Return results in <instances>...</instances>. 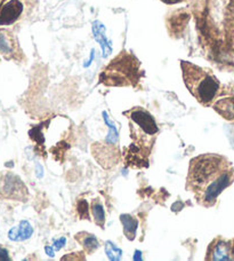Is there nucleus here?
Returning a JSON list of instances; mask_svg holds the SVG:
<instances>
[{
    "mask_svg": "<svg viewBox=\"0 0 234 261\" xmlns=\"http://www.w3.org/2000/svg\"><path fill=\"white\" fill-rule=\"evenodd\" d=\"M93 35L98 44L101 45L103 57L107 58L112 53V45L105 36V27L100 21H95L93 23Z\"/></svg>",
    "mask_w": 234,
    "mask_h": 261,
    "instance_id": "obj_7",
    "label": "nucleus"
},
{
    "mask_svg": "<svg viewBox=\"0 0 234 261\" xmlns=\"http://www.w3.org/2000/svg\"><path fill=\"white\" fill-rule=\"evenodd\" d=\"M91 210H92L94 221H95L96 225L100 226L101 228H104L105 211H104V207H103V204L101 203V200L100 199L93 200L91 204Z\"/></svg>",
    "mask_w": 234,
    "mask_h": 261,
    "instance_id": "obj_11",
    "label": "nucleus"
},
{
    "mask_svg": "<svg viewBox=\"0 0 234 261\" xmlns=\"http://www.w3.org/2000/svg\"><path fill=\"white\" fill-rule=\"evenodd\" d=\"M207 255H208L207 259L209 260H216V261L234 260L233 242L225 241L222 239L215 240L209 246Z\"/></svg>",
    "mask_w": 234,
    "mask_h": 261,
    "instance_id": "obj_5",
    "label": "nucleus"
},
{
    "mask_svg": "<svg viewBox=\"0 0 234 261\" xmlns=\"http://www.w3.org/2000/svg\"><path fill=\"white\" fill-rule=\"evenodd\" d=\"M103 117H104L105 124L109 126V133H107V137H106V142L111 144V146H115V144L118 143V139H119L118 129H116L115 125L109 119V116H107L105 111L103 113Z\"/></svg>",
    "mask_w": 234,
    "mask_h": 261,
    "instance_id": "obj_13",
    "label": "nucleus"
},
{
    "mask_svg": "<svg viewBox=\"0 0 234 261\" xmlns=\"http://www.w3.org/2000/svg\"><path fill=\"white\" fill-rule=\"evenodd\" d=\"M90 204L85 199L79 200L78 203V212L81 219H90Z\"/></svg>",
    "mask_w": 234,
    "mask_h": 261,
    "instance_id": "obj_15",
    "label": "nucleus"
},
{
    "mask_svg": "<svg viewBox=\"0 0 234 261\" xmlns=\"http://www.w3.org/2000/svg\"><path fill=\"white\" fill-rule=\"evenodd\" d=\"M215 108L226 119L234 118V99H224L217 102Z\"/></svg>",
    "mask_w": 234,
    "mask_h": 261,
    "instance_id": "obj_12",
    "label": "nucleus"
},
{
    "mask_svg": "<svg viewBox=\"0 0 234 261\" xmlns=\"http://www.w3.org/2000/svg\"><path fill=\"white\" fill-rule=\"evenodd\" d=\"M120 221L124 227V234L128 240L133 241L136 237V231L138 227L137 219H135L130 214H121Z\"/></svg>",
    "mask_w": 234,
    "mask_h": 261,
    "instance_id": "obj_9",
    "label": "nucleus"
},
{
    "mask_svg": "<svg viewBox=\"0 0 234 261\" xmlns=\"http://www.w3.org/2000/svg\"><path fill=\"white\" fill-rule=\"evenodd\" d=\"M234 180V167L225 157L204 153L190 162L186 187L196 202L210 207Z\"/></svg>",
    "mask_w": 234,
    "mask_h": 261,
    "instance_id": "obj_1",
    "label": "nucleus"
},
{
    "mask_svg": "<svg viewBox=\"0 0 234 261\" xmlns=\"http://www.w3.org/2000/svg\"><path fill=\"white\" fill-rule=\"evenodd\" d=\"M0 192L5 197L24 200L27 197V188L17 175L7 173L0 182Z\"/></svg>",
    "mask_w": 234,
    "mask_h": 261,
    "instance_id": "obj_4",
    "label": "nucleus"
},
{
    "mask_svg": "<svg viewBox=\"0 0 234 261\" xmlns=\"http://www.w3.org/2000/svg\"><path fill=\"white\" fill-rule=\"evenodd\" d=\"M23 12L21 0H9L0 9V24L7 25L15 22Z\"/></svg>",
    "mask_w": 234,
    "mask_h": 261,
    "instance_id": "obj_6",
    "label": "nucleus"
},
{
    "mask_svg": "<svg viewBox=\"0 0 234 261\" xmlns=\"http://www.w3.org/2000/svg\"><path fill=\"white\" fill-rule=\"evenodd\" d=\"M134 260H138V261H140V260H143V258H142V252H140V251H138V250H136V251H135Z\"/></svg>",
    "mask_w": 234,
    "mask_h": 261,
    "instance_id": "obj_20",
    "label": "nucleus"
},
{
    "mask_svg": "<svg viewBox=\"0 0 234 261\" xmlns=\"http://www.w3.org/2000/svg\"><path fill=\"white\" fill-rule=\"evenodd\" d=\"M67 243V239L65 237H61L60 240H53V246L55 250H61Z\"/></svg>",
    "mask_w": 234,
    "mask_h": 261,
    "instance_id": "obj_17",
    "label": "nucleus"
},
{
    "mask_svg": "<svg viewBox=\"0 0 234 261\" xmlns=\"http://www.w3.org/2000/svg\"><path fill=\"white\" fill-rule=\"evenodd\" d=\"M182 72L185 86L201 105L212 103L219 91V82L215 74L193 63L182 61Z\"/></svg>",
    "mask_w": 234,
    "mask_h": 261,
    "instance_id": "obj_2",
    "label": "nucleus"
},
{
    "mask_svg": "<svg viewBox=\"0 0 234 261\" xmlns=\"http://www.w3.org/2000/svg\"><path fill=\"white\" fill-rule=\"evenodd\" d=\"M7 260H11L8 251L4 248H0V261H7Z\"/></svg>",
    "mask_w": 234,
    "mask_h": 261,
    "instance_id": "obj_18",
    "label": "nucleus"
},
{
    "mask_svg": "<svg viewBox=\"0 0 234 261\" xmlns=\"http://www.w3.org/2000/svg\"><path fill=\"white\" fill-rule=\"evenodd\" d=\"M76 240L82 245V248L85 249V251H87L88 253L95 252V251L98 249V246H100V242H98L97 237L86 231L77 234Z\"/></svg>",
    "mask_w": 234,
    "mask_h": 261,
    "instance_id": "obj_10",
    "label": "nucleus"
},
{
    "mask_svg": "<svg viewBox=\"0 0 234 261\" xmlns=\"http://www.w3.org/2000/svg\"><path fill=\"white\" fill-rule=\"evenodd\" d=\"M0 50H2L3 53H7L11 50V43H9L7 37L5 36H0Z\"/></svg>",
    "mask_w": 234,
    "mask_h": 261,
    "instance_id": "obj_16",
    "label": "nucleus"
},
{
    "mask_svg": "<svg viewBox=\"0 0 234 261\" xmlns=\"http://www.w3.org/2000/svg\"><path fill=\"white\" fill-rule=\"evenodd\" d=\"M105 253L107 258L112 261H116L121 259V255H123V251L119 249L118 246L114 245L111 241L106 242L105 243Z\"/></svg>",
    "mask_w": 234,
    "mask_h": 261,
    "instance_id": "obj_14",
    "label": "nucleus"
},
{
    "mask_svg": "<svg viewBox=\"0 0 234 261\" xmlns=\"http://www.w3.org/2000/svg\"><path fill=\"white\" fill-rule=\"evenodd\" d=\"M45 252L47 253V255H49L50 258H53L55 255V251H54V246H49L47 245L45 246Z\"/></svg>",
    "mask_w": 234,
    "mask_h": 261,
    "instance_id": "obj_19",
    "label": "nucleus"
},
{
    "mask_svg": "<svg viewBox=\"0 0 234 261\" xmlns=\"http://www.w3.org/2000/svg\"><path fill=\"white\" fill-rule=\"evenodd\" d=\"M125 115L129 118L130 135L134 140V143L130 146V152L132 155H136L142 151L144 156H148L159 133L156 120L143 108H134Z\"/></svg>",
    "mask_w": 234,
    "mask_h": 261,
    "instance_id": "obj_3",
    "label": "nucleus"
},
{
    "mask_svg": "<svg viewBox=\"0 0 234 261\" xmlns=\"http://www.w3.org/2000/svg\"><path fill=\"white\" fill-rule=\"evenodd\" d=\"M162 2L168 3V4H175V3H179L182 2V0H162Z\"/></svg>",
    "mask_w": 234,
    "mask_h": 261,
    "instance_id": "obj_21",
    "label": "nucleus"
},
{
    "mask_svg": "<svg viewBox=\"0 0 234 261\" xmlns=\"http://www.w3.org/2000/svg\"><path fill=\"white\" fill-rule=\"evenodd\" d=\"M34 234V227L26 220H22L18 226L13 227L8 231V239L13 242H23L29 240Z\"/></svg>",
    "mask_w": 234,
    "mask_h": 261,
    "instance_id": "obj_8",
    "label": "nucleus"
}]
</instances>
